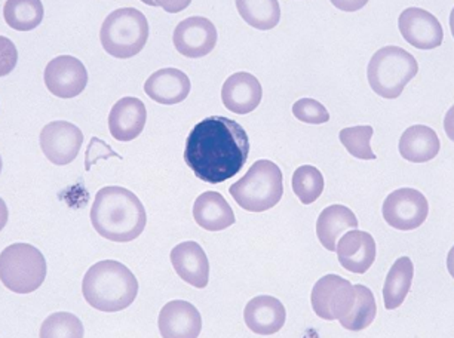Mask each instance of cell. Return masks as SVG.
Returning a JSON list of instances; mask_svg holds the SVG:
<instances>
[{
    "label": "cell",
    "mask_w": 454,
    "mask_h": 338,
    "mask_svg": "<svg viewBox=\"0 0 454 338\" xmlns=\"http://www.w3.org/2000/svg\"><path fill=\"white\" fill-rule=\"evenodd\" d=\"M174 271L193 288H207L209 280V263L198 242L187 240L171 251Z\"/></svg>",
    "instance_id": "cell-18"
},
{
    "label": "cell",
    "mask_w": 454,
    "mask_h": 338,
    "mask_svg": "<svg viewBox=\"0 0 454 338\" xmlns=\"http://www.w3.org/2000/svg\"><path fill=\"white\" fill-rule=\"evenodd\" d=\"M43 76L51 94L64 99L82 94L88 83L87 68L72 55H61L50 61Z\"/></svg>",
    "instance_id": "cell-11"
},
{
    "label": "cell",
    "mask_w": 454,
    "mask_h": 338,
    "mask_svg": "<svg viewBox=\"0 0 454 338\" xmlns=\"http://www.w3.org/2000/svg\"><path fill=\"white\" fill-rule=\"evenodd\" d=\"M358 218L345 205L325 208L317 221V235L324 248L336 253L340 236L350 229H358Z\"/></svg>",
    "instance_id": "cell-22"
},
{
    "label": "cell",
    "mask_w": 454,
    "mask_h": 338,
    "mask_svg": "<svg viewBox=\"0 0 454 338\" xmlns=\"http://www.w3.org/2000/svg\"><path fill=\"white\" fill-rule=\"evenodd\" d=\"M293 190L303 205L318 200L324 192V177L318 168L303 165L293 174Z\"/></svg>",
    "instance_id": "cell-28"
},
{
    "label": "cell",
    "mask_w": 454,
    "mask_h": 338,
    "mask_svg": "<svg viewBox=\"0 0 454 338\" xmlns=\"http://www.w3.org/2000/svg\"><path fill=\"white\" fill-rule=\"evenodd\" d=\"M92 227L112 242H132L147 223L145 205L131 190L110 185L98 190L91 208Z\"/></svg>",
    "instance_id": "cell-2"
},
{
    "label": "cell",
    "mask_w": 454,
    "mask_h": 338,
    "mask_svg": "<svg viewBox=\"0 0 454 338\" xmlns=\"http://www.w3.org/2000/svg\"><path fill=\"white\" fill-rule=\"evenodd\" d=\"M374 130L372 127H352L341 130V145H345L354 158L363 161H374L376 154L372 150V137Z\"/></svg>",
    "instance_id": "cell-30"
},
{
    "label": "cell",
    "mask_w": 454,
    "mask_h": 338,
    "mask_svg": "<svg viewBox=\"0 0 454 338\" xmlns=\"http://www.w3.org/2000/svg\"><path fill=\"white\" fill-rule=\"evenodd\" d=\"M173 41L187 59H202L217 45V28L205 17H189L174 30Z\"/></svg>",
    "instance_id": "cell-12"
},
{
    "label": "cell",
    "mask_w": 454,
    "mask_h": 338,
    "mask_svg": "<svg viewBox=\"0 0 454 338\" xmlns=\"http://www.w3.org/2000/svg\"><path fill=\"white\" fill-rule=\"evenodd\" d=\"M341 267L355 275H364L376 260V240L367 232L352 229L336 247Z\"/></svg>",
    "instance_id": "cell-14"
},
{
    "label": "cell",
    "mask_w": 454,
    "mask_h": 338,
    "mask_svg": "<svg viewBox=\"0 0 454 338\" xmlns=\"http://www.w3.org/2000/svg\"><path fill=\"white\" fill-rule=\"evenodd\" d=\"M149 39V23L136 8H121L112 12L101 26L100 41L114 59H132L140 54Z\"/></svg>",
    "instance_id": "cell-6"
},
{
    "label": "cell",
    "mask_w": 454,
    "mask_h": 338,
    "mask_svg": "<svg viewBox=\"0 0 454 338\" xmlns=\"http://www.w3.org/2000/svg\"><path fill=\"white\" fill-rule=\"evenodd\" d=\"M418 72L419 64L413 55L400 46H385L368 63V83L382 98L395 99Z\"/></svg>",
    "instance_id": "cell-5"
},
{
    "label": "cell",
    "mask_w": 454,
    "mask_h": 338,
    "mask_svg": "<svg viewBox=\"0 0 454 338\" xmlns=\"http://www.w3.org/2000/svg\"><path fill=\"white\" fill-rule=\"evenodd\" d=\"M263 98V88L251 73H235L227 77L222 90L224 107L237 114H248L259 107Z\"/></svg>",
    "instance_id": "cell-16"
},
{
    "label": "cell",
    "mask_w": 454,
    "mask_h": 338,
    "mask_svg": "<svg viewBox=\"0 0 454 338\" xmlns=\"http://www.w3.org/2000/svg\"><path fill=\"white\" fill-rule=\"evenodd\" d=\"M250 147V138L239 123L224 116H209L192 130L183 158L196 178L220 185L241 171Z\"/></svg>",
    "instance_id": "cell-1"
},
{
    "label": "cell",
    "mask_w": 454,
    "mask_h": 338,
    "mask_svg": "<svg viewBox=\"0 0 454 338\" xmlns=\"http://www.w3.org/2000/svg\"><path fill=\"white\" fill-rule=\"evenodd\" d=\"M82 294L90 306L105 313L125 310L138 294V280L125 264L97 263L83 276Z\"/></svg>",
    "instance_id": "cell-3"
},
{
    "label": "cell",
    "mask_w": 454,
    "mask_h": 338,
    "mask_svg": "<svg viewBox=\"0 0 454 338\" xmlns=\"http://www.w3.org/2000/svg\"><path fill=\"white\" fill-rule=\"evenodd\" d=\"M235 202L250 212H264L279 203L284 194V177L277 163L262 159L253 163L241 180L229 189Z\"/></svg>",
    "instance_id": "cell-4"
},
{
    "label": "cell",
    "mask_w": 454,
    "mask_h": 338,
    "mask_svg": "<svg viewBox=\"0 0 454 338\" xmlns=\"http://www.w3.org/2000/svg\"><path fill=\"white\" fill-rule=\"evenodd\" d=\"M196 224L208 232H222L235 224V214L226 199L217 192H205L193 205Z\"/></svg>",
    "instance_id": "cell-21"
},
{
    "label": "cell",
    "mask_w": 454,
    "mask_h": 338,
    "mask_svg": "<svg viewBox=\"0 0 454 338\" xmlns=\"http://www.w3.org/2000/svg\"><path fill=\"white\" fill-rule=\"evenodd\" d=\"M398 28L410 45L418 50H435L444 42V30L435 15L420 8H409L400 15Z\"/></svg>",
    "instance_id": "cell-13"
},
{
    "label": "cell",
    "mask_w": 454,
    "mask_h": 338,
    "mask_svg": "<svg viewBox=\"0 0 454 338\" xmlns=\"http://www.w3.org/2000/svg\"><path fill=\"white\" fill-rule=\"evenodd\" d=\"M160 335L164 338H196L202 331V318L193 304L176 300L162 307L160 313Z\"/></svg>",
    "instance_id": "cell-15"
},
{
    "label": "cell",
    "mask_w": 454,
    "mask_h": 338,
    "mask_svg": "<svg viewBox=\"0 0 454 338\" xmlns=\"http://www.w3.org/2000/svg\"><path fill=\"white\" fill-rule=\"evenodd\" d=\"M85 329L78 316L73 313H66V311H59L51 315L48 319H45L41 328L42 338H54V337H83Z\"/></svg>",
    "instance_id": "cell-29"
},
{
    "label": "cell",
    "mask_w": 454,
    "mask_h": 338,
    "mask_svg": "<svg viewBox=\"0 0 454 338\" xmlns=\"http://www.w3.org/2000/svg\"><path fill=\"white\" fill-rule=\"evenodd\" d=\"M354 288V307L345 318H341L340 324L348 331H363L376 319V300H374V294L367 287L355 285Z\"/></svg>",
    "instance_id": "cell-26"
},
{
    "label": "cell",
    "mask_w": 454,
    "mask_h": 338,
    "mask_svg": "<svg viewBox=\"0 0 454 338\" xmlns=\"http://www.w3.org/2000/svg\"><path fill=\"white\" fill-rule=\"evenodd\" d=\"M382 212L387 224L396 231H414L427 221L429 203L419 190L405 187L387 196Z\"/></svg>",
    "instance_id": "cell-9"
},
{
    "label": "cell",
    "mask_w": 454,
    "mask_h": 338,
    "mask_svg": "<svg viewBox=\"0 0 454 338\" xmlns=\"http://www.w3.org/2000/svg\"><path fill=\"white\" fill-rule=\"evenodd\" d=\"M237 10L246 23L257 30H272L281 20V8L277 0L247 2L238 0Z\"/></svg>",
    "instance_id": "cell-27"
},
{
    "label": "cell",
    "mask_w": 454,
    "mask_h": 338,
    "mask_svg": "<svg viewBox=\"0 0 454 338\" xmlns=\"http://www.w3.org/2000/svg\"><path fill=\"white\" fill-rule=\"evenodd\" d=\"M6 24L19 32H30L43 20V5L39 0H8L4 6Z\"/></svg>",
    "instance_id": "cell-25"
},
{
    "label": "cell",
    "mask_w": 454,
    "mask_h": 338,
    "mask_svg": "<svg viewBox=\"0 0 454 338\" xmlns=\"http://www.w3.org/2000/svg\"><path fill=\"white\" fill-rule=\"evenodd\" d=\"M310 303L321 319L340 320L354 307V285L340 276H323L312 288Z\"/></svg>",
    "instance_id": "cell-8"
},
{
    "label": "cell",
    "mask_w": 454,
    "mask_h": 338,
    "mask_svg": "<svg viewBox=\"0 0 454 338\" xmlns=\"http://www.w3.org/2000/svg\"><path fill=\"white\" fill-rule=\"evenodd\" d=\"M191 79L178 68H160L145 81V94L164 106L183 103L191 94Z\"/></svg>",
    "instance_id": "cell-19"
},
{
    "label": "cell",
    "mask_w": 454,
    "mask_h": 338,
    "mask_svg": "<svg viewBox=\"0 0 454 338\" xmlns=\"http://www.w3.org/2000/svg\"><path fill=\"white\" fill-rule=\"evenodd\" d=\"M147 110L141 99L136 97H123L114 104L109 114L110 134L114 140H136L145 127Z\"/></svg>",
    "instance_id": "cell-17"
},
{
    "label": "cell",
    "mask_w": 454,
    "mask_h": 338,
    "mask_svg": "<svg viewBox=\"0 0 454 338\" xmlns=\"http://www.w3.org/2000/svg\"><path fill=\"white\" fill-rule=\"evenodd\" d=\"M293 114L300 122L321 125L330 121V113L323 104L314 98H301L293 106Z\"/></svg>",
    "instance_id": "cell-31"
},
{
    "label": "cell",
    "mask_w": 454,
    "mask_h": 338,
    "mask_svg": "<svg viewBox=\"0 0 454 338\" xmlns=\"http://www.w3.org/2000/svg\"><path fill=\"white\" fill-rule=\"evenodd\" d=\"M82 145V131L66 121H55L42 130V152L54 165L63 167L72 163L78 158Z\"/></svg>",
    "instance_id": "cell-10"
},
{
    "label": "cell",
    "mask_w": 454,
    "mask_h": 338,
    "mask_svg": "<svg viewBox=\"0 0 454 338\" xmlns=\"http://www.w3.org/2000/svg\"><path fill=\"white\" fill-rule=\"evenodd\" d=\"M110 156L114 158H121L116 152L110 149L109 145H106L105 141L100 138H92L91 143L88 145L87 150V163H85V169L90 171L92 165L98 161V159H109Z\"/></svg>",
    "instance_id": "cell-32"
},
{
    "label": "cell",
    "mask_w": 454,
    "mask_h": 338,
    "mask_svg": "<svg viewBox=\"0 0 454 338\" xmlns=\"http://www.w3.org/2000/svg\"><path fill=\"white\" fill-rule=\"evenodd\" d=\"M0 276L2 284L12 293H35L45 282V257L33 245H11L0 255Z\"/></svg>",
    "instance_id": "cell-7"
},
{
    "label": "cell",
    "mask_w": 454,
    "mask_h": 338,
    "mask_svg": "<svg viewBox=\"0 0 454 338\" xmlns=\"http://www.w3.org/2000/svg\"><path fill=\"white\" fill-rule=\"evenodd\" d=\"M244 319L253 333L259 335H272L281 331L286 324V307L278 298L260 295L247 304Z\"/></svg>",
    "instance_id": "cell-20"
},
{
    "label": "cell",
    "mask_w": 454,
    "mask_h": 338,
    "mask_svg": "<svg viewBox=\"0 0 454 338\" xmlns=\"http://www.w3.org/2000/svg\"><path fill=\"white\" fill-rule=\"evenodd\" d=\"M440 147L436 132L427 125L410 127L401 136L400 153L409 162H429L440 153Z\"/></svg>",
    "instance_id": "cell-23"
},
{
    "label": "cell",
    "mask_w": 454,
    "mask_h": 338,
    "mask_svg": "<svg viewBox=\"0 0 454 338\" xmlns=\"http://www.w3.org/2000/svg\"><path fill=\"white\" fill-rule=\"evenodd\" d=\"M413 262L409 257L398 258L387 273L383 287V298L387 310L398 309L405 302V297L409 295L413 284Z\"/></svg>",
    "instance_id": "cell-24"
}]
</instances>
